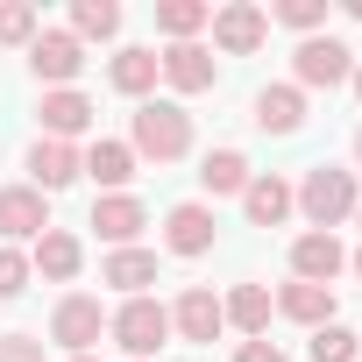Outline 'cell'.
<instances>
[{
  "label": "cell",
  "instance_id": "f1b7e54d",
  "mask_svg": "<svg viewBox=\"0 0 362 362\" xmlns=\"http://www.w3.org/2000/svg\"><path fill=\"white\" fill-rule=\"evenodd\" d=\"M270 22H284V29H298V36H320V29H327V0H277Z\"/></svg>",
  "mask_w": 362,
  "mask_h": 362
},
{
  "label": "cell",
  "instance_id": "d6a6232c",
  "mask_svg": "<svg viewBox=\"0 0 362 362\" xmlns=\"http://www.w3.org/2000/svg\"><path fill=\"white\" fill-rule=\"evenodd\" d=\"M348 86H355V100H362V57H355V78H348Z\"/></svg>",
  "mask_w": 362,
  "mask_h": 362
},
{
  "label": "cell",
  "instance_id": "d4e9b609",
  "mask_svg": "<svg viewBox=\"0 0 362 362\" xmlns=\"http://www.w3.org/2000/svg\"><path fill=\"white\" fill-rule=\"evenodd\" d=\"M214 22V8L206 0H156V29L170 36V43H199V29Z\"/></svg>",
  "mask_w": 362,
  "mask_h": 362
},
{
  "label": "cell",
  "instance_id": "836d02e7",
  "mask_svg": "<svg viewBox=\"0 0 362 362\" xmlns=\"http://www.w3.org/2000/svg\"><path fill=\"white\" fill-rule=\"evenodd\" d=\"M348 270H355V277H362V249H355V256H348Z\"/></svg>",
  "mask_w": 362,
  "mask_h": 362
},
{
  "label": "cell",
  "instance_id": "2e32d148",
  "mask_svg": "<svg viewBox=\"0 0 362 362\" xmlns=\"http://www.w3.org/2000/svg\"><path fill=\"white\" fill-rule=\"evenodd\" d=\"M78 177H93L100 192H121L128 177H135V149H128V142H114V135H100L93 149H78Z\"/></svg>",
  "mask_w": 362,
  "mask_h": 362
},
{
  "label": "cell",
  "instance_id": "5bb4252c",
  "mask_svg": "<svg viewBox=\"0 0 362 362\" xmlns=\"http://www.w3.org/2000/svg\"><path fill=\"white\" fill-rule=\"evenodd\" d=\"M29 185L50 199V192H64V185H78V142H50V135H36V149H29Z\"/></svg>",
  "mask_w": 362,
  "mask_h": 362
},
{
  "label": "cell",
  "instance_id": "7a4b0ae2",
  "mask_svg": "<svg viewBox=\"0 0 362 362\" xmlns=\"http://www.w3.org/2000/svg\"><path fill=\"white\" fill-rule=\"evenodd\" d=\"M128 149L149 156V163H177L192 149V114L177 107V100H142L135 121H128Z\"/></svg>",
  "mask_w": 362,
  "mask_h": 362
},
{
  "label": "cell",
  "instance_id": "9a60e30c",
  "mask_svg": "<svg viewBox=\"0 0 362 362\" xmlns=\"http://www.w3.org/2000/svg\"><path fill=\"white\" fill-rule=\"evenodd\" d=\"M29 270H36V277H50V284H71V277L86 270V242H78L71 228H50V235L29 249Z\"/></svg>",
  "mask_w": 362,
  "mask_h": 362
},
{
  "label": "cell",
  "instance_id": "e0dca14e",
  "mask_svg": "<svg viewBox=\"0 0 362 362\" xmlns=\"http://www.w3.org/2000/svg\"><path fill=\"white\" fill-rule=\"evenodd\" d=\"M291 206H298V199H291V185H284L277 170H256V177H249V192H242L249 228H284V221H291Z\"/></svg>",
  "mask_w": 362,
  "mask_h": 362
},
{
  "label": "cell",
  "instance_id": "52a82bcc",
  "mask_svg": "<svg viewBox=\"0 0 362 362\" xmlns=\"http://www.w3.org/2000/svg\"><path fill=\"white\" fill-rule=\"evenodd\" d=\"M29 71L57 93V86H71V78L86 71V43H78L71 29H36V43H29Z\"/></svg>",
  "mask_w": 362,
  "mask_h": 362
},
{
  "label": "cell",
  "instance_id": "f546056e",
  "mask_svg": "<svg viewBox=\"0 0 362 362\" xmlns=\"http://www.w3.org/2000/svg\"><path fill=\"white\" fill-rule=\"evenodd\" d=\"M29 277H36V270H29V256H22V249H0V298H22V291H29Z\"/></svg>",
  "mask_w": 362,
  "mask_h": 362
},
{
  "label": "cell",
  "instance_id": "3957f363",
  "mask_svg": "<svg viewBox=\"0 0 362 362\" xmlns=\"http://www.w3.org/2000/svg\"><path fill=\"white\" fill-rule=\"evenodd\" d=\"M107 334L128 348V362H156V348L170 341V305H156L149 291L121 298V313H107Z\"/></svg>",
  "mask_w": 362,
  "mask_h": 362
},
{
  "label": "cell",
  "instance_id": "7402d4cb",
  "mask_svg": "<svg viewBox=\"0 0 362 362\" xmlns=\"http://www.w3.org/2000/svg\"><path fill=\"white\" fill-rule=\"evenodd\" d=\"M100 284H114L121 298H142V291L156 284V256H149V249H114V256L100 263Z\"/></svg>",
  "mask_w": 362,
  "mask_h": 362
},
{
  "label": "cell",
  "instance_id": "4dcf8cb0",
  "mask_svg": "<svg viewBox=\"0 0 362 362\" xmlns=\"http://www.w3.org/2000/svg\"><path fill=\"white\" fill-rule=\"evenodd\" d=\"M0 362H43V341L36 334H0Z\"/></svg>",
  "mask_w": 362,
  "mask_h": 362
},
{
  "label": "cell",
  "instance_id": "83f0119b",
  "mask_svg": "<svg viewBox=\"0 0 362 362\" xmlns=\"http://www.w3.org/2000/svg\"><path fill=\"white\" fill-rule=\"evenodd\" d=\"M313 362H362V341L341 320H327V327H313Z\"/></svg>",
  "mask_w": 362,
  "mask_h": 362
},
{
  "label": "cell",
  "instance_id": "ba28073f",
  "mask_svg": "<svg viewBox=\"0 0 362 362\" xmlns=\"http://www.w3.org/2000/svg\"><path fill=\"white\" fill-rule=\"evenodd\" d=\"M221 327H228V313H221V298H214L206 284H185V291H177V305H170V334H177V341L214 348Z\"/></svg>",
  "mask_w": 362,
  "mask_h": 362
},
{
  "label": "cell",
  "instance_id": "7c38bea8",
  "mask_svg": "<svg viewBox=\"0 0 362 362\" xmlns=\"http://www.w3.org/2000/svg\"><path fill=\"white\" fill-rule=\"evenodd\" d=\"M341 270H348L341 235H313V228H305V235L291 242V277H298V284H327V291H334V277H341Z\"/></svg>",
  "mask_w": 362,
  "mask_h": 362
},
{
  "label": "cell",
  "instance_id": "d6986e66",
  "mask_svg": "<svg viewBox=\"0 0 362 362\" xmlns=\"http://www.w3.org/2000/svg\"><path fill=\"white\" fill-rule=\"evenodd\" d=\"M156 78H163V64H156V50H142V43L114 50V64H107V86H114V93H128V100H149V93H156Z\"/></svg>",
  "mask_w": 362,
  "mask_h": 362
},
{
  "label": "cell",
  "instance_id": "277c9868",
  "mask_svg": "<svg viewBox=\"0 0 362 362\" xmlns=\"http://www.w3.org/2000/svg\"><path fill=\"white\" fill-rule=\"evenodd\" d=\"M355 78V50L341 43V36H305L298 50H291V86L298 93H334V86H348Z\"/></svg>",
  "mask_w": 362,
  "mask_h": 362
},
{
  "label": "cell",
  "instance_id": "9c48e42d",
  "mask_svg": "<svg viewBox=\"0 0 362 362\" xmlns=\"http://www.w3.org/2000/svg\"><path fill=\"white\" fill-rule=\"evenodd\" d=\"M100 242H114V249H135V235L149 228V206L135 199V192H100L93 199V221H86Z\"/></svg>",
  "mask_w": 362,
  "mask_h": 362
},
{
  "label": "cell",
  "instance_id": "8fae6325",
  "mask_svg": "<svg viewBox=\"0 0 362 362\" xmlns=\"http://www.w3.org/2000/svg\"><path fill=\"white\" fill-rule=\"evenodd\" d=\"M0 235L8 242H43L50 235V199L36 185H0Z\"/></svg>",
  "mask_w": 362,
  "mask_h": 362
},
{
  "label": "cell",
  "instance_id": "44dd1931",
  "mask_svg": "<svg viewBox=\"0 0 362 362\" xmlns=\"http://www.w3.org/2000/svg\"><path fill=\"white\" fill-rule=\"evenodd\" d=\"M256 128L263 135H298L305 128V93L298 86H263L256 93Z\"/></svg>",
  "mask_w": 362,
  "mask_h": 362
},
{
  "label": "cell",
  "instance_id": "8992f818",
  "mask_svg": "<svg viewBox=\"0 0 362 362\" xmlns=\"http://www.w3.org/2000/svg\"><path fill=\"white\" fill-rule=\"evenodd\" d=\"M214 50H228V57H249V50H263L270 43V15L256 8V0H228V8H214Z\"/></svg>",
  "mask_w": 362,
  "mask_h": 362
},
{
  "label": "cell",
  "instance_id": "4fadbf2b",
  "mask_svg": "<svg viewBox=\"0 0 362 362\" xmlns=\"http://www.w3.org/2000/svg\"><path fill=\"white\" fill-rule=\"evenodd\" d=\"M36 114H43V135H50V142H78V135L93 128V114H100V107H93L78 86H57V93H43V107H36Z\"/></svg>",
  "mask_w": 362,
  "mask_h": 362
},
{
  "label": "cell",
  "instance_id": "e575fe53",
  "mask_svg": "<svg viewBox=\"0 0 362 362\" xmlns=\"http://www.w3.org/2000/svg\"><path fill=\"white\" fill-rule=\"evenodd\" d=\"M355 163H362V128H355Z\"/></svg>",
  "mask_w": 362,
  "mask_h": 362
},
{
  "label": "cell",
  "instance_id": "5b68a950",
  "mask_svg": "<svg viewBox=\"0 0 362 362\" xmlns=\"http://www.w3.org/2000/svg\"><path fill=\"white\" fill-rule=\"evenodd\" d=\"M100 334H107V305H100L93 291H64L57 313H50V341H57L64 355H93Z\"/></svg>",
  "mask_w": 362,
  "mask_h": 362
},
{
  "label": "cell",
  "instance_id": "30bf717a",
  "mask_svg": "<svg viewBox=\"0 0 362 362\" xmlns=\"http://www.w3.org/2000/svg\"><path fill=\"white\" fill-rule=\"evenodd\" d=\"M214 235H221V221H214L206 199H185V206L163 214V249H170V256H206Z\"/></svg>",
  "mask_w": 362,
  "mask_h": 362
},
{
  "label": "cell",
  "instance_id": "603a6c76",
  "mask_svg": "<svg viewBox=\"0 0 362 362\" xmlns=\"http://www.w3.org/2000/svg\"><path fill=\"white\" fill-rule=\"evenodd\" d=\"M270 305H277L284 320H298V327H327V320H334V291H327V284H298V277H291Z\"/></svg>",
  "mask_w": 362,
  "mask_h": 362
},
{
  "label": "cell",
  "instance_id": "6da1fadb",
  "mask_svg": "<svg viewBox=\"0 0 362 362\" xmlns=\"http://www.w3.org/2000/svg\"><path fill=\"white\" fill-rule=\"evenodd\" d=\"M291 199H298V214H305L313 235H334L341 221H355L362 185H355V170H341V163H313L298 185H291Z\"/></svg>",
  "mask_w": 362,
  "mask_h": 362
},
{
  "label": "cell",
  "instance_id": "ac0fdd59",
  "mask_svg": "<svg viewBox=\"0 0 362 362\" xmlns=\"http://www.w3.org/2000/svg\"><path fill=\"white\" fill-rule=\"evenodd\" d=\"M156 64H163V78H170L177 93H206V86L221 78V64H214V50H206V43H170Z\"/></svg>",
  "mask_w": 362,
  "mask_h": 362
},
{
  "label": "cell",
  "instance_id": "8d00e7d4",
  "mask_svg": "<svg viewBox=\"0 0 362 362\" xmlns=\"http://www.w3.org/2000/svg\"><path fill=\"white\" fill-rule=\"evenodd\" d=\"M355 221H362V199H355Z\"/></svg>",
  "mask_w": 362,
  "mask_h": 362
},
{
  "label": "cell",
  "instance_id": "d590c367",
  "mask_svg": "<svg viewBox=\"0 0 362 362\" xmlns=\"http://www.w3.org/2000/svg\"><path fill=\"white\" fill-rule=\"evenodd\" d=\"M71 362H100V355H71Z\"/></svg>",
  "mask_w": 362,
  "mask_h": 362
},
{
  "label": "cell",
  "instance_id": "cb8c5ba5",
  "mask_svg": "<svg viewBox=\"0 0 362 362\" xmlns=\"http://www.w3.org/2000/svg\"><path fill=\"white\" fill-rule=\"evenodd\" d=\"M221 313H228V327H242L249 341H263V334H270V313H277V305H270V291H263V284H235V291L221 298Z\"/></svg>",
  "mask_w": 362,
  "mask_h": 362
},
{
  "label": "cell",
  "instance_id": "484cf974",
  "mask_svg": "<svg viewBox=\"0 0 362 362\" xmlns=\"http://www.w3.org/2000/svg\"><path fill=\"white\" fill-rule=\"evenodd\" d=\"M71 36L78 43H114L121 36V8H114V0H78V8H71Z\"/></svg>",
  "mask_w": 362,
  "mask_h": 362
},
{
  "label": "cell",
  "instance_id": "4316f807",
  "mask_svg": "<svg viewBox=\"0 0 362 362\" xmlns=\"http://www.w3.org/2000/svg\"><path fill=\"white\" fill-rule=\"evenodd\" d=\"M36 29H43L36 0H0V43H8V50H29V43H36Z\"/></svg>",
  "mask_w": 362,
  "mask_h": 362
},
{
  "label": "cell",
  "instance_id": "ffe728a7",
  "mask_svg": "<svg viewBox=\"0 0 362 362\" xmlns=\"http://www.w3.org/2000/svg\"><path fill=\"white\" fill-rule=\"evenodd\" d=\"M249 177H256V170H249L242 149H206V156H199V185H206V199H242Z\"/></svg>",
  "mask_w": 362,
  "mask_h": 362
},
{
  "label": "cell",
  "instance_id": "1f68e13d",
  "mask_svg": "<svg viewBox=\"0 0 362 362\" xmlns=\"http://www.w3.org/2000/svg\"><path fill=\"white\" fill-rule=\"evenodd\" d=\"M235 362H291V355H284L277 341H242V348H235Z\"/></svg>",
  "mask_w": 362,
  "mask_h": 362
}]
</instances>
